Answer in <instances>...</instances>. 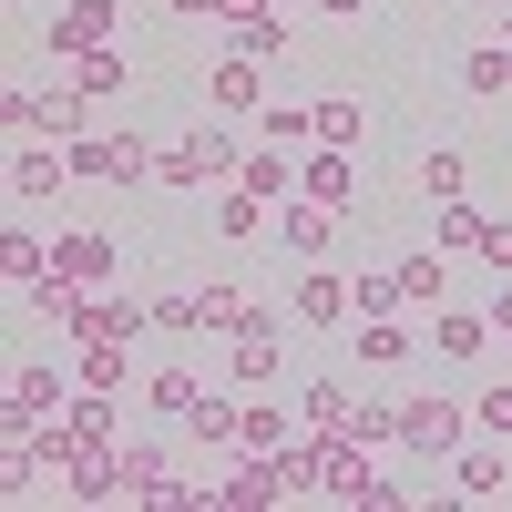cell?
I'll return each instance as SVG.
<instances>
[{
    "label": "cell",
    "mask_w": 512,
    "mask_h": 512,
    "mask_svg": "<svg viewBox=\"0 0 512 512\" xmlns=\"http://www.w3.org/2000/svg\"><path fill=\"white\" fill-rule=\"evenodd\" d=\"M52 267L82 277V287H113V277H123V246H113L103 226H62V236H52Z\"/></svg>",
    "instance_id": "ba28073f"
},
{
    "label": "cell",
    "mask_w": 512,
    "mask_h": 512,
    "mask_svg": "<svg viewBox=\"0 0 512 512\" xmlns=\"http://www.w3.org/2000/svg\"><path fill=\"white\" fill-rule=\"evenodd\" d=\"M154 328H164V338H205V318H195V287H154Z\"/></svg>",
    "instance_id": "d6a6232c"
},
{
    "label": "cell",
    "mask_w": 512,
    "mask_h": 512,
    "mask_svg": "<svg viewBox=\"0 0 512 512\" xmlns=\"http://www.w3.org/2000/svg\"><path fill=\"white\" fill-rule=\"evenodd\" d=\"M400 297H410V308H441V297H451V256L441 246H410L400 256Z\"/></svg>",
    "instance_id": "ffe728a7"
},
{
    "label": "cell",
    "mask_w": 512,
    "mask_h": 512,
    "mask_svg": "<svg viewBox=\"0 0 512 512\" xmlns=\"http://www.w3.org/2000/svg\"><path fill=\"white\" fill-rule=\"evenodd\" d=\"M62 72H72V82H82L93 103H113L123 82H134V52H123V41H103V52H82V62H62Z\"/></svg>",
    "instance_id": "44dd1931"
},
{
    "label": "cell",
    "mask_w": 512,
    "mask_h": 512,
    "mask_svg": "<svg viewBox=\"0 0 512 512\" xmlns=\"http://www.w3.org/2000/svg\"><path fill=\"white\" fill-rule=\"evenodd\" d=\"M502 41H512V11H502Z\"/></svg>",
    "instance_id": "ab89813d"
},
{
    "label": "cell",
    "mask_w": 512,
    "mask_h": 512,
    "mask_svg": "<svg viewBox=\"0 0 512 512\" xmlns=\"http://www.w3.org/2000/svg\"><path fill=\"white\" fill-rule=\"evenodd\" d=\"M420 338H431V349H441L451 369H482V359H502V328H492V318H472V308H451V297L431 308V328H420Z\"/></svg>",
    "instance_id": "8992f818"
},
{
    "label": "cell",
    "mask_w": 512,
    "mask_h": 512,
    "mask_svg": "<svg viewBox=\"0 0 512 512\" xmlns=\"http://www.w3.org/2000/svg\"><path fill=\"white\" fill-rule=\"evenodd\" d=\"M205 103H216V113H256V103H267V62H256V52H216Z\"/></svg>",
    "instance_id": "30bf717a"
},
{
    "label": "cell",
    "mask_w": 512,
    "mask_h": 512,
    "mask_svg": "<svg viewBox=\"0 0 512 512\" xmlns=\"http://www.w3.org/2000/svg\"><path fill=\"white\" fill-rule=\"evenodd\" d=\"M216 226H226V236H277V226H267V195H246V185L216 195Z\"/></svg>",
    "instance_id": "4dcf8cb0"
},
{
    "label": "cell",
    "mask_w": 512,
    "mask_h": 512,
    "mask_svg": "<svg viewBox=\"0 0 512 512\" xmlns=\"http://www.w3.org/2000/svg\"><path fill=\"white\" fill-rule=\"evenodd\" d=\"M482 226H492L482 205H472V195H451L441 216H431V246H441V256H482Z\"/></svg>",
    "instance_id": "7402d4cb"
},
{
    "label": "cell",
    "mask_w": 512,
    "mask_h": 512,
    "mask_svg": "<svg viewBox=\"0 0 512 512\" xmlns=\"http://www.w3.org/2000/svg\"><path fill=\"white\" fill-rule=\"evenodd\" d=\"M297 195H318V205H349V195H359V164H349V144H318V154H297Z\"/></svg>",
    "instance_id": "4fadbf2b"
},
{
    "label": "cell",
    "mask_w": 512,
    "mask_h": 512,
    "mask_svg": "<svg viewBox=\"0 0 512 512\" xmlns=\"http://www.w3.org/2000/svg\"><path fill=\"white\" fill-rule=\"evenodd\" d=\"M420 195H431V205L472 195V154H461V144H431V154H420Z\"/></svg>",
    "instance_id": "603a6c76"
},
{
    "label": "cell",
    "mask_w": 512,
    "mask_h": 512,
    "mask_svg": "<svg viewBox=\"0 0 512 512\" xmlns=\"http://www.w3.org/2000/svg\"><path fill=\"white\" fill-rule=\"evenodd\" d=\"M472 11H492V21H502V11H512V0H472Z\"/></svg>",
    "instance_id": "74e56055"
},
{
    "label": "cell",
    "mask_w": 512,
    "mask_h": 512,
    "mask_svg": "<svg viewBox=\"0 0 512 512\" xmlns=\"http://www.w3.org/2000/svg\"><path fill=\"white\" fill-rule=\"evenodd\" d=\"M277 246L297 256V267H318V256L338 246V205H318V195H297V205H277Z\"/></svg>",
    "instance_id": "9c48e42d"
},
{
    "label": "cell",
    "mask_w": 512,
    "mask_h": 512,
    "mask_svg": "<svg viewBox=\"0 0 512 512\" xmlns=\"http://www.w3.org/2000/svg\"><path fill=\"white\" fill-rule=\"evenodd\" d=\"M113 31H123V0H62V11L41 21V52H52V62H82V52H103Z\"/></svg>",
    "instance_id": "277c9868"
},
{
    "label": "cell",
    "mask_w": 512,
    "mask_h": 512,
    "mask_svg": "<svg viewBox=\"0 0 512 512\" xmlns=\"http://www.w3.org/2000/svg\"><path fill=\"white\" fill-rule=\"evenodd\" d=\"M482 267H492V277H512V216H492V226H482Z\"/></svg>",
    "instance_id": "e575fe53"
},
{
    "label": "cell",
    "mask_w": 512,
    "mask_h": 512,
    "mask_svg": "<svg viewBox=\"0 0 512 512\" xmlns=\"http://www.w3.org/2000/svg\"><path fill=\"white\" fill-rule=\"evenodd\" d=\"M62 410H72V379H62L52 359H21V369H11V441H31L41 420H62Z\"/></svg>",
    "instance_id": "5b68a950"
},
{
    "label": "cell",
    "mask_w": 512,
    "mask_h": 512,
    "mask_svg": "<svg viewBox=\"0 0 512 512\" xmlns=\"http://www.w3.org/2000/svg\"><path fill=\"white\" fill-rule=\"evenodd\" d=\"M236 164H246V144L226 123H185V134L154 154V185L164 195H205V185H236Z\"/></svg>",
    "instance_id": "6da1fadb"
},
{
    "label": "cell",
    "mask_w": 512,
    "mask_h": 512,
    "mask_svg": "<svg viewBox=\"0 0 512 512\" xmlns=\"http://www.w3.org/2000/svg\"><path fill=\"white\" fill-rule=\"evenodd\" d=\"M349 287H359V318H390V308H410V297H400V267H359Z\"/></svg>",
    "instance_id": "1f68e13d"
},
{
    "label": "cell",
    "mask_w": 512,
    "mask_h": 512,
    "mask_svg": "<svg viewBox=\"0 0 512 512\" xmlns=\"http://www.w3.org/2000/svg\"><path fill=\"white\" fill-rule=\"evenodd\" d=\"M236 420H246V400H236V390H205V400L175 420V431H185V441H205V451H236Z\"/></svg>",
    "instance_id": "e0dca14e"
},
{
    "label": "cell",
    "mask_w": 512,
    "mask_h": 512,
    "mask_svg": "<svg viewBox=\"0 0 512 512\" xmlns=\"http://www.w3.org/2000/svg\"><path fill=\"white\" fill-rule=\"evenodd\" d=\"M502 492H512V461L461 441V451H451V502H502Z\"/></svg>",
    "instance_id": "5bb4252c"
},
{
    "label": "cell",
    "mask_w": 512,
    "mask_h": 512,
    "mask_svg": "<svg viewBox=\"0 0 512 512\" xmlns=\"http://www.w3.org/2000/svg\"><path fill=\"white\" fill-rule=\"evenodd\" d=\"M62 185H72V154H52L41 134H31V144H11V195H21V205H52Z\"/></svg>",
    "instance_id": "8fae6325"
},
{
    "label": "cell",
    "mask_w": 512,
    "mask_h": 512,
    "mask_svg": "<svg viewBox=\"0 0 512 512\" xmlns=\"http://www.w3.org/2000/svg\"><path fill=\"white\" fill-rule=\"evenodd\" d=\"M226 52L277 62V52H297V31H287V11H267V0H256V11H236V21H226Z\"/></svg>",
    "instance_id": "9a60e30c"
},
{
    "label": "cell",
    "mask_w": 512,
    "mask_h": 512,
    "mask_svg": "<svg viewBox=\"0 0 512 512\" xmlns=\"http://www.w3.org/2000/svg\"><path fill=\"white\" fill-rule=\"evenodd\" d=\"M338 318H359V287H349V277L308 267V277L287 287V328H338Z\"/></svg>",
    "instance_id": "52a82bcc"
},
{
    "label": "cell",
    "mask_w": 512,
    "mask_h": 512,
    "mask_svg": "<svg viewBox=\"0 0 512 512\" xmlns=\"http://www.w3.org/2000/svg\"><path fill=\"white\" fill-rule=\"evenodd\" d=\"M472 441V400H400V451L410 461H451Z\"/></svg>",
    "instance_id": "3957f363"
},
{
    "label": "cell",
    "mask_w": 512,
    "mask_h": 512,
    "mask_svg": "<svg viewBox=\"0 0 512 512\" xmlns=\"http://www.w3.org/2000/svg\"><path fill=\"white\" fill-rule=\"evenodd\" d=\"M359 134H369V103L359 93H328L318 103V144H359Z\"/></svg>",
    "instance_id": "83f0119b"
},
{
    "label": "cell",
    "mask_w": 512,
    "mask_h": 512,
    "mask_svg": "<svg viewBox=\"0 0 512 512\" xmlns=\"http://www.w3.org/2000/svg\"><path fill=\"white\" fill-rule=\"evenodd\" d=\"M410 349H420V338H410L400 318H359V328H349V359H359V369H410Z\"/></svg>",
    "instance_id": "2e32d148"
},
{
    "label": "cell",
    "mask_w": 512,
    "mask_h": 512,
    "mask_svg": "<svg viewBox=\"0 0 512 512\" xmlns=\"http://www.w3.org/2000/svg\"><path fill=\"white\" fill-rule=\"evenodd\" d=\"M472 420H482L492 441H512V369L492 379V390H472Z\"/></svg>",
    "instance_id": "836d02e7"
},
{
    "label": "cell",
    "mask_w": 512,
    "mask_h": 512,
    "mask_svg": "<svg viewBox=\"0 0 512 512\" xmlns=\"http://www.w3.org/2000/svg\"><path fill=\"white\" fill-rule=\"evenodd\" d=\"M0 267H11V287H41V277H52V236L11 226V246H0Z\"/></svg>",
    "instance_id": "484cf974"
},
{
    "label": "cell",
    "mask_w": 512,
    "mask_h": 512,
    "mask_svg": "<svg viewBox=\"0 0 512 512\" xmlns=\"http://www.w3.org/2000/svg\"><path fill=\"white\" fill-rule=\"evenodd\" d=\"M226 379H236V390H277V379H287L277 328H246V338H226Z\"/></svg>",
    "instance_id": "7c38bea8"
},
{
    "label": "cell",
    "mask_w": 512,
    "mask_h": 512,
    "mask_svg": "<svg viewBox=\"0 0 512 512\" xmlns=\"http://www.w3.org/2000/svg\"><path fill=\"white\" fill-rule=\"evenodd\" d=\"M236 451H287V410H277V400H246V420H236Z\"/></svg>",
    "instance_id": "f1b7e54d"
},
{
    "label": "cell",
    "mask_w": 512,
    "mask_h": 512,
    "mask_svg": "<svg viewBox=\"0 0 512 512\" xmlns=\"http://www.w3.org/2000/svg\"><path fill=\"white\" fill-rule=\"evenodd\" d=\"M72 154V185H144L154 175V144L123 123V134H82V144H62Z\"/></svg>",
    "instance_id": "7a4b0ae2"
},
{
    "label": "cell",
    "mask_w": 512,
    "mask_h": 512,
    "mask_svg": "<svg viewBox=\"0 0 512 512\" xmlns=\"http://www.w3.org/2000/svg\"><path fill=\"white\" fill-rule=\"evenodd\" d=\"M451 72H461V93H472V103H502V93H512V41H482V52H461Z\"/></svg>",
    "instance_id": "d6986e66"
},
{
    "label": "cell",
    "mask_w": 512,
    "mask_h": 512,
    "mask_svg": "<svg viewBox=\"0 0 512 512\" xmlns=\"http://www.w3.org/2000/svg\"><path fill=\"white\" fill-rule=\"evenodd\" d=\"M256 144H318V103H287V93H267V103H256Z\"/></svg>",
    "instance_id": "ac0fdd59"
},
{
    "label": "cell",
    "mask_w": 512,
    "mask_h": 512,
    "mask_svg": "<svg viewBox=\"0 0 512 512\" xmlns=\"http://www.w3.org/2000/svg\"><path fill=\"white\" fill-rule=\"evenodd\" d=\"M195 400H205V379H195V369H154V379H144V410H154V420H185Z\"/></svg>",
    "instance_id": "d4e9b609"
},
{
    "label": "cell",
    "mask_w": 512,
    "mask_h": 512,
    "mask_svg": "<svg viewBox=\"0 0 512 512\" xmlns=\"http://www.w3.org/2000/svg\"><path fill=\"white\" fill-rule=\"evenodd\" d=\"M175 21H226V0H164Z\"/></svg>",
    "instance_id": "d590c367"
},
{
    "label": "cell",
    "mask_w": 512,
    "mask_h": 512,
    "mask_svg": "<svg viewBox=\"0 0 512 512\" xmlns=\"http://www.w3.org/2000/svg\"><path fill=\"white\" fill-rule=\"evenodd\" d=\"M297 420H308V431H349V390H338V379H308V390H297Z\"/></svg>",
    "instance_id": "4316f807"
},
{
    "label": "cell",
    "mask_w": 512,
    "mask_h": 512,
    "mask_svg": "<svg viewBox=\"0 0 512 512\" xmlns=\"http://www.w3.org/2000/svg\"><path fill=\"white\" fill-rule=\"evenodd\" d=\"M502 369H512V328H502Z\"/></svg>",
    "instance_id": "f35d334b"
},
{
    "label": "cell",
    "mask_w": 512,
    "mask_h": 512,
    "mask_svg": "<svg viewBox=\"0 0 512 512\" xmlns=\"http://www.w3.org/2000/svg\"><path fill=\"white\" fill-rule=\"evenodd\" d=\"M349 441L390 451V441H400V400H349Z\"/></svg>",
    "instance_id": "f546056e"
},
{
    "label": "cell",
    "mask_w": 512,
    "mask_h": 512,
    "mask_svg": "<svg viewBox=\"0 0 512 512\" xmlns=\"http://www.w3.org/2000/svg\"><path fill=\"white\" fill-rule=\"evenodd\" d=\"M318 11H328V21H359V11H369V0H318Z\"/></svg>",
    "instance_id": "8d00e7d4"
},
{
    "label": "cell",
    "mask_w": 512,
    "mask_h": 512,
    "mask_svg": "<svg viewBox=\"0 0 512 512\" xmlns=\"http://www.w3.org/2000/svg\"><path fill=\"white\" fill-rule=\"evenodd\" d=\"M236 185H246V195H267V205H287V185H297V154H287V144L246 154V164H236Z\"/></svg>",
    "instance_id": "cb8c5ba5"
}]
</instances>
